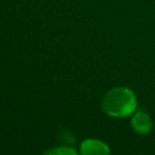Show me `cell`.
<instances>
[{"label": "cell", "mask_w": 155, "mask_h": 155, "mask_svg": "<svg viewBox=\"0 0 155 155\" xmlns=\"http://www.w3.org/2000/svg\"><path fill=\"white\" fill-rule=\"evenodd\" d=\"M80 152L84 155H106L110 153V149L102 141L96 139H87L81 143Z\"/></svg>", "instance_id": "cell-2"}, {"label": "cell", "mask_w": 155, "mask_h": 155, "mask_svg": "<svg viewBox=\"0 0 155 155\" xmlns=\"http://www.w3.org/2000/svg\"><path fill=\"white\" fill-rule=\"evenodd\" d=\"M137 106L134 93L127 87H115L106 93L102 100L104 111L112 117H127L135 112Z\"/></svg>", "instance_id": "cell-1"}, {"label": "cell", "mask_w": 155, "mask_h": 155, "mask_svg": "<svg viewBox=\"0 0 155 155\" xmlns=\"http://www.w3.org/2000/svg\"><path fill=\"white\" fill-rule=\"evenodd\" d=\"M45 154L48 155H76L77 152L75 151L74 149L72 148H68V147H60L58 149H54L51 150V151H48L45 152Z\"/></svg>", "instance_id": "cell-4"}, {"label": "cell", "mask_w": 155, "mask_h": 155, "mask_svg": "<svg viewBox=\"0 0 155 155\" xmlns=\"http://www.w3.org/2000/svg\"><path fill=\"white\" fill-rule=\"evenodd\" d=\"M132 126L139 134H148L152 129L151 118L145 112H137L132 118Z\"/></svg>", "instance_id": "cell-3"}]
</instances>
